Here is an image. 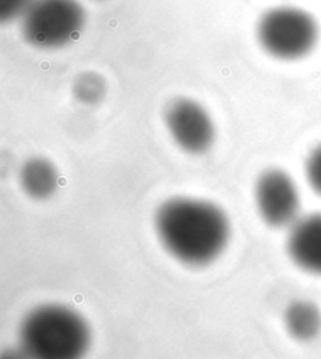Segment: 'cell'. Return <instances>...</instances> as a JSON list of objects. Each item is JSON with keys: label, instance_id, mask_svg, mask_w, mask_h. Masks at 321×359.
Wrapping results in <instances>:
<instances>
[{"label": "cell", "instance_id": "cell-1", "mask_svg": "<svg viewBox=\"0 0 321 359\" xmlns=\"http://www.w3.org/2000/svg\"><path fill=\"white\" fill-rule=\"evenodd\" d=\"M156 233L167 252L181 263L203 266L212 263L230 240V222L217 205L197 198H175L160 205Z\"/></svg>", "mask_w": 321, "mask_h": 359}, {"label": "cell", "instance_id": "cell-2", "mask_svg": "<svg viewBox=\"0 0 321 359\" xmlns=\"http://www.w3.org/2000/svg\"><path fill=\"white\" fill-rule=\"evenodd\" d=\"M24 352L41 359H76L87 353L90 328L78 311L60 304L30 311L20 324Z\"/></svg>", "mask_w": 321, "mask_h": 359}, {"label": "cell", "instance_id": "cell-3", "mask_svg": "<svg viewBox=\"0 0 321 359\" xmlns=\"http://www.w3.org/2000/svg\"><path fill=\"white\" fill-rule=\"evenodd\" d=\"M87 23L79 0H34L20 19L24 41L38 49H60L76 41Z\"/></svg>", "mask_w": 321, "mask_h": 359}, {"label": "cell", "instance_id": "cell-4", "mask_svg": "<svg viewBox=\"0 0 321 359\" xmlns=\"http://www.w3.org/2000/svg\"><path fill=\"white\" fill-rule=\"evenodd\" d=\"M319 28L314 17L295 6H278L264 13L256 27L261 48L278 60L301 58L315 47Z\"/></svg>", "mask_w": 321, "mask_h": 359}, {"label": "cell", "instance_id": "cell-5", "mask_svg": "<svg viewBox=\"0 0 321 359\" xmlns=\"http://www.w3.org/2000/svg\"><path fill=\"white\" fill-rule=\"evenodd\" d=\"M167 131L181 150L190 155L206 154L216 141V126L211 114L195 100L179 97L165 109Z\"/></svg>", "mask_w": 321, "mask_h": 359}, {"label": "cell", "instance_id": "cell-6", "mask_svg": "<svg viewBox=\"0 0 321 359\" xmlns=\"http://www.w3.org/2000/svg\"><path fill=\"white\" fill-rule=\"evenodd\" d=\"M256 206L264 222L282 228L294 225L298 217L299 194L292 177L281 170H268L255 187Z\"/></svg>", "mask_w": 321, "mask_h": 359}, {"label": "cell", "instance_id": "cell-7", "mask_svg": "<svg viewBox=\"0 0 321 359\" xmlns=\"http://www.w3.org/2000/svg\"><path fill=\"white\" fill-rule=\"evenodd\" d=\"M292 260L310 273L321 274V215H310L292 225L287 240Z\"/></svg>", "mask_w": 321, "mask_h": 359}, {"label": "cell", "instance_id": "cell-8", "mask_svg": "<svg viewBox=\"0 0 321 359\" xmlns=\"http://www.w3.org/2000/svg\"><path fill=\"white\" fill-rule=\"evenodd\" d=\"M19 182L23 191L34 200L52 198L60 187V174L53 162L36 156L24 162L19 171Z\"/></svg>", "mask_w": 321, "mask_h": 359}, {"label": "cell", "instance_id": "cell-9", "mask_svg": "<svg viewBox=\"0 0 321 359\" xmlns=\"http://www.w3.org/2000/svg\"><path fill=\"white\" fill-rule=\"evenodd\" d=\"M286 330L295 339L309 341L321 332V311L310 302H295L285 311Z\"/></svg>", "mask_w": 321, "mask_h": 359}, {"label": "cell", "instance_id": "cell-10", "mask_svg": "<svg viewBox=\"0 0 321 359\" xmlns=\"http://www.w3.org/2000/svg\"><path fill=\"white\" fill-rule=\"evenodd\" d=\"M71 92L78 102L84 106H97L107 96V81L100 73L87 71L76 77Z\"/></svg>", "mask_w": 321, "mask_h": 359}, {"label": "cell", "instance_id": "cell-11", "mask_svg": "<svg viewBox=\"0 0 321 359\" xmlns=\"http://www.w3.org/2000/svg\"><path fill=\"white\" fill-rule=\"evenodd\" d=\"M34 0H0V22L3 25L23 18Z\"/></svg>", "mask_w": 321, "mask_h": 359}, {"label": "cell", "instance_id": "cell-12", "mask_svg": "<svg viewBox=\"0 0 321 359\" xmlns=\"http://www.w3.org/2000/svg\"><path fill=\"white\" fill-rule=\"evenodd\" d=\"M306 175L310 185L321 194V144L311 152L306 162Z\"/></svg>", "mask_w": 321, "mask_h": 359}, {"label": "cell", "instance_id": "cell-13", "mask_svg": "<svg viewBox=\"0 0 321 359\" xmlns=\"http://www.w3.org/2000/svg\"><path fill=\"white\" fill-rule=\"evenodd\" d=\"M93 1H97V3H100V1H104V0H93Z\"/></svg>", "mask_w": 321, "mask_h": 359}]
</instances>
